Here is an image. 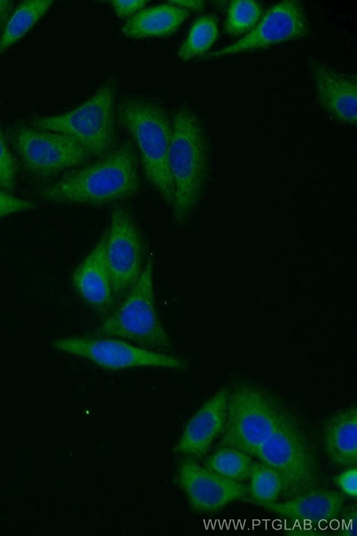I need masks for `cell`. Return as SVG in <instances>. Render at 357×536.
Returning a JSON list of instances; mask_svg holds the SVG:
<instances>
[{
    "instance_id": "1",
    "label": "cell",
    "mask_w": 357,
    "mask_h": 536,
    "mask_svg": "<svg viewBox=\"0 0 357 536\" xmlns=\"http://www.w3.org/2000/svg\"><path fill=\"white\" fill-rule=\"evenodd\" d=\"M139 184L135 147L125 141L96 161L43 188L38 195L50 203L98 206L134 195Z\"/></svg>"
},
{
    "instance_id": "2",
    "label": "cell",
    "mask_w": 357,
    "mask_h": 536,
    "mask_svg": "<svg viewBox=\"0 0 357 536\" xmlns=\"http://www.w3.org/2000/svg\"><path fill=\"white\" fill-rule=\"evenodd\" d=\"M168 166L174 186L173 218L183 224L199 200L208 173L202 127L195 113L185 107L173 116Z\"/></svg>"
},
{
    "instance_id": "3",
    "label": "cell",
    "mask_w": 357,
    "mask_h": 536,
    "mask_svg": "<svg viewBox=\"0 0 357 536\" xmlns=\"http://www.w3.org/2000/svg\"><path fill=\"white\" fill-rule=\"evenodd\" d=\"M116 112L137 146L146 178L172 206L174 186L168 166L172 124L167 113L158 104L137 98L122 100Z\"/></svg>"
},
{
    "instance_id": "4",
    "label": "cell",
    "mask_w": 357,
    "mask_h": 536,
    "mask_svg": "<svg viewBox=\"0 0 357 536\" xmlns=\"http://www.w3.org/2000/svg\"><path fill=\"white\" fill-rule=\"evenodd\" d=\"M153 262L149 258L140 276L95 330L96 336L130 341L142 348L167 353L172 340L158 314L153 285Z\"/></svg>"
},
{
    "instance_id": "5",
    "label": "cell",
    "mask_w": 357,
    "mask_h": 536,
    "mask_svg": "<svg viewBox=\"0 0 357 536\" xmlns=\"http://www.w3.org/2000/svg\"><path fill=\"white\" fill-rule=\"evenodd\" d=\"M116 83L109 78L87 100L66 113L36 118L33 128L66 135L91 156L102 158L115 148L114 100Z\"/></svg>"
},
{
    "instance_id": "6",
    "label": "cell",
    "mask_w": 357,
    "mask_h": 536,
    "mask_svg": "<svg viewBox=\"0 0 357 536\" xmlns=\"http://www.w3.org/2000/svg\"><path fill=\"white\" fill-rule=\"evenodd\" d=\"M287 417L266 392L250 384H239L229 393L220 445L252 455Z\"/></svg>"
},
{
    "instance_id": "7",
    "label": "cell",
    "mask_w": 357,
    "mask_h": 536,
    "mask_svg": "<svg viewBox=\"0 0 357 536\" xmlns=\"http://www.w3.org/2000/svg\"><path fill=\"white\" fill-rule=\"evenodd\" d=\"M7 137L24 169L40 178L82 165L91 157L72 137L31 126H13Z\"/></svg>"
},
{
    "instance_id": "8",
    "label": "cell",
    "mask_w": 357,
    "mask_h": 536,
    "mask_svg": "<svg viewBox=\"0 0 357 536\" xmlns=\"http://www.w3.org/2000/svg\"><path fill=\"white\" fill-rule=\"evenodd\" d=\"M252 456L280 474L282 491L296 496L317 484L315 463L305 438L287 417L254 452Z\"/></svg>"
},
{
    "instance_id": "9",
    "label": "cell",
    "mask_w": 357,
    "mask_h": 536,
    "mask_svg": "<svg viewBox=\"0 0 357 536\" xmlns=\"http://www.w3.org/2000/svg\"><path fill=\"white\" fill-rule=\"evenodd\" d=\"M56 350L86 359L106 369L119 370L139 366H157L177 370L188 368V361L178 356L135 346L121 338L104 336H73L56 339Z\"/></svg>"
},
{
    "instance_id": "10",
    "label": "cell",
    "mask_w": 357,
    "mask_h": 536,
    "mask_svg": "<svg viewBox=\"0 0 357 536\" xmlns=\"http://www.w3.org/2000/svg\"><path fill=\"white\" fill-rule=\"evenodd\" d=\"M106 231L105 256L116 302L131 288L144 268L143 241L130 211L116 204Z\"/></svg>"
},
{
    "instance_id": "11",
    "label": "cell",
    "mask_w": 357,
    "mask_h": 536,
    "mask_svg": "<svg viewBox=\"0 0 357 536\" xmlns=\"http://www.w3.org/2000/svg\"><path fill=\"white\" fill-rule=\"evenodd\" d=\"M308 34V23L301 2L282 1L271 7L249 34L229 46L206 54V57L264 49L305 38Z\"/></svg>"
},
{
    "instance_id": "12",
    "label": "cell",
    "mask_w": 357,
    "mask_h": 536,
    "mask_svg": "<svg viewBox=\"0 0 357 536\" xmlns=\"http://www.w3.org/2000/svg\"><path fill=\"white\" fill-rule=\"evenodd\" d=\"M177 482L190 506L197 512L217 511L231 501L245 498L248 486L227 478L192 459L178 466Z\"/></svg>"
},
{
    "instance_id": "13",
    "label": "cell",
    "mask_w": 357,
    "mask_h": 536,
    "mask_svg": "<svg viewBox=\"0 0 357 536\" xmlns=\"http://www.w3.org/2000/svg\"><path fill=\"white\" fill-rule=\"evenodd\" d=\"M308 68L317 100L323 109L338 122H357L356 80L342 74L322 61L310 57Z\"/></svg>"
},
{
    "instance_id": "14",
    "label": "cell",
    "mask_w": 357,
    "mask_h": 536,
    "mask_svg": "<svg viewBox=\"0 0 357 536\" xmlns=\"http://www.w3.org/2000/svg\"><path fill=\"white\" fill-rule=\"evenodd\" d=\"M229 393L228 388H222L190 418L175 447L176 452L190 457L206 454L223 431Z\"/></svg>"
},
{
    "instance_id": "15",
    "label": "cell",
    "mask_w": 357,
    "mask_h": 536,
    "mask_svg": "<svg viewBox=\"0 0 357 536\" xmlns=\"http://www.w3.org/2000/svg\"><path fill=\"white\" fill-rule=\"evenodd\" d=\"M106 232L73 272V285L96 312L107 315L116 300L105 256Z\"/></svg>"
},
{
    "instance_id": "16",
    "label": "cell",
    "mask_w": 357,
    "mask_h": 536,
    "mask_svg": "<svg viewBox=\"0 0 357 536\" xmlns=\"http://www.w3.org/2000/svg\"><path fill=\"white\" fill-rule=\"evenodd\" d=\"M247 500L291 519L319 522L336 516L345 499L339 492L319 489L307 491L282 502Z\"/></svg>"
},
{
    "instance_id": "17",
    "label": "cell",
    "mask_w": 357,
    "mask_h": 536,
    "mask_svg": "<svg viewBox=\"0 0 357 536\" xmlns=\"http://www.w3.org/2000/svg\"><path fill=\"white\" fill-rule=\"evenodd\" d=\"M325 449L330 459L341 466L357 463V410L349 407L334 414L326 424Z\"/></svg>"
},
{
    "instance_id": "18",
    "label": "cell",
    "mask_w": 357,
    "mask_h": 536,
    "mask_svg": "<svg viewBox=\"0 0 357 536\" xmlns=\"http://www.w3.org/2000/svg\"><path fill=\"white\" fill-rule=\"evenodd\" d=\"M189 15L188 10L168 2L137 11L126 21L121 31L135 38L169 35Z\"/></svg>"
},
{
    "instance_id": "19",
    "label": "cell",
    "mask_w": 357,
    "mask_h": 536,
    "mask_svg": "<svg viewBox=\"0 0 357 536\" xmlns=\"http://www.w3.org/2000/svg\"><path fill=\"white\" fill-rule=\"evenodd\" d=\"M52 1H24L13 10L0 35V55L24 36L43 16Z\"/></svg>"
},
{
    "instance_id": "20",
    "label": "cell",
    "mask_w": 357,
    "mask_h": 536,
    "mask_svg": "<svg viewBox=\"0 0 357 536\" xmlns=\"http://www.w3.org/2000/svg\"><path fill=\"white\" fill-rule=\"evenodd\" d=\"M250 455L231 447H222L206 460V467L230 479L242 482L249 479Z\"/></svg>"
},
{
    "instance_id": "21",
    "label": "cell",
    "mask_w": 357,
    "mask_h": 536,
    "mask_svg": "<svg viewBox=\"0 0 357 536\" xmlns=\"http://www.w3.org/2000/svg\"><path fill=\"white\" fill-rule=\"evenodd\" d=\"M218 36L216 18L204 15L193 23L189 34L178 51V57L187 61L204 54L213 45Z\"/></svg>"
},
{
    "instance_id": "22",
    "label": "cell",
    "mask_w": 357,
    "mask_h": 536,
    "mask_svg": "<svg viewBox=\"0 0 357 536\" xmlns=\"http://www.w3.org/2000/svg\"><path fill=\"white\" fill-rule=\"evenodd\" d=\"M249 478L248 491L252 499L262 502H274L283 489L278 472L261 461H252Z\"/></svg>"
},
{
    "instance_id": "23",
    "label": "cell",
    "mask_w": 357,
    "mask_h": 536,
    "mask_svg": "<svg viewBox=\"0 0 357 536\" xmlns=\"http://www.w3.org/2000/svg\"><path fill=\"white\" fill-rule=\"evenodd\" d=\"M262 13L261 6L254 1H232L229 3L225 25V31L240 36L252 29Z\"/></svg>"
},
{
    "instance_id": "24",
    "label": "cell",
    "mask_w": 357,
    "mask_h": 536,
    "mask_svg": "<svg viewBox=\"0 0 357 536\" xmlns=\"http://www.w3.org/2000/svg\"><path fill=\"white\" fill-rule=\"evenodd\" d=\"M17 178L16 160L8 147L7 139L0 127V187L13 193Z\"/></svg>"
},
{
    "instance_id": "25",
    "label": "cell",
    "mask_w": 357,
    "mask_h": 536,
    "mask_svg": "<svg viewBox=\"0 0 357 536\" xmlns=\"http://www.w3.org/2000/svg\"><path fill=\"white\" fill-rule=\"evenodd\" d=\"M36 207L37 204L35 202L18 198L0 189V218L11 214L31 210Z\"/></svg>"
},
{
    "instance_id": "26",
    "label": "cell",
    "mask_w": 357,
    "mask_h": 536,
    "mask_svg": "<svg viewBox=\"0 0 357 536\" xmlns=\"http://www.w3.org/2000/svg\"><path fill=\"white\" fill-rule=\"evenodd\" d=\"M335 481L339 487L348 496L356 497L357 495V470L349 468L337 475Z\"/></svg>"
},
{
    "instance_id": "27",
    "label": "cell",
    "mask_w": 357,
    "mask_h": 536,
    "mask_svg": "<svg viewBox=\"0 0 357 536\" xmlns=\"http://www.w3.org/2000/svg\"><path fill=\"white\" fill-rule=\"evenodd\" d=\"M116 14L120 17L129 16L145 6L148 1H112Z\"/></svg>"
},
{
    "instance_id": "28",
    "label": "cell",
    "mask_w": 357,
    "mask_h": 536,
    "mask_svg": "<svg viewBox=\"0 0 357 536\" xmlns=\"http://www.w3.org/2000/svg\"><path fill=\"white\" fill-rule=\"evenodd\" d=\"M13 1H0V35L13 11Z\"/></svg>"
},
{
    "instance_id": "29",
    "label": "cell",
    "mask_w": 357,
    "mask_h": 536,
    "mask_svg": "<svg viewBox=\"0 0 357 536\" xmlns=\"http://www.w3.org/2000/svg\"><path fill=\"white\" fill-rule=\"evenodd\" d=\"M168 2L187 10L192 9L195 10H201L204 5L202 1H169Z\"/></svg>"
},
{
    "instance_id": "30",
    "label": "cell",
    "mask_w": 357,
    "mask_h": 536,
    "mask_svg": "<svg viewBox=\"0 0 357 536\" xmlns=\"http://www.w3.org/2000/svg\"><path fill=\"white\" fill-rule=\"evenodd\" d=\"M287 534L291 535H300V536L307 535H307H322L323 533L317 532L315 530L296 528V529L289 530Z\"/></svg>"
}]
</instances>
